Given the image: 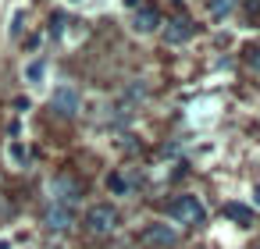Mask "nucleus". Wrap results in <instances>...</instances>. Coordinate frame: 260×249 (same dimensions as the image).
Listing matches in <instances>:
<instances>
[{
  "label": "nucleus",
  "mask_w": 260,
  "mask_h": 249,
  "mask_svg": "<svg viewBox=\"0 0 260 249\" xmlns=\"http://www.w3.org/2000/svg\"><path fill=\"white\" fill-rule=\"evenodd\" d=\"M43 224H47L50 231H68V228L75 224V217H72V210H68L64 203H50V206L43 210Z\"/></svg>",
  "instance_id": "5"
},
{
  "label": "nucleus",
  "mask_w": 260,
  "mask_h": 249,
  "mask_svg": "<svg viewBox=\"0 0 260 249\" xmlns=\"http://www.w3.org/2000/svg\"><path fill=\"white\" fill-rule=\"evenodd\" d=\"M79 103H82V96H79V89H75V86H68V82H64V86H57V89H54V96H50V107H54L61 118H75V114H79Z\"/></svg>",
  "instance_id": "2"
},
{
  "label": "nucleus",
  "mask_w": 260,
  "mask_h": 249,
  "mask_svg": "<svg viewBox=\"0 0 260 249\" xmlns=\"http://www.w3.org/2000/svg\"><path fill=\"white\" fill-rule=\"evenodd\" d=\"M232 8H235V0H207V11H210L214 18H224Z\"/></svg>",
  "instance_id": "9"
},
{
  "label": "nucleus",
  "mask_w": 260,
  "mask_h": 249,
  "mask_svg": "<svg viewBox=\"0 0 260 249\" xmlns=\"http://www.w3.org/2000/svg\"><path fill=\"white\" fill-rule=\"evenodd\" d=\"M118 210L111 206V203H96L89 214H86V231L89 235H96V238H107V235H114V228H118Z\"/></svg>",
  "instance_id": "1"
},
{
  "label": "nucleus",
  "mask_w": 260,
  "mask_h": 249,
  "mask_svg": "<svg viewBox=\"0 0 260 249\" xmlns=\"http://www.w3.org/2000/svg\"><path fill=\"white\" fill-rule=\"evenodd\" d=\"M253 196H256V206H260V185H256V192H253Z\"/></svg>",
  "instance_id": "15"
},
{
  "label": "nucleus",
  "mask_w": 260,
  "mask_h": 249,
  "mask_svg": "<svg viewBox=\"0 0 260 249\" xmlns=\"http://www.w3.org/2000/svg\"><path fill=\"white\" fill-rule=\"evenodd\" d=\"M146 242H153V245H171V242H175V231H168V228H150V231H146Z\"/></svg>",
  "instance_id": "8"
},
{
  "label": "nucleus",
  "mask_w": 260,
  "mask_h": 249,
  "mask_svg": "<svg viewBox=\"0 0 260 249\" xmlns=\"http://www.w3.org/2000/svg\"><path fill=\"white\" fill-rule=\"evenodd\" d=\"M224 214H228L232 221H242V224H249V221H253V217H249V210H246V206H239V203H228V206H224Z\"/></svg>",
  "instance_id": "10"
},
{
  "label": "nucleus",
  "mask_w": 260,
  "mask_h": 249,
  "mask_svg": "<svg viewBox=\"0 0 260 249\" xmlns=\"http://www.w3.org/2000/svg\"><path fill=\"white\" fill-rule=\"evenodd\" d=\"M132 25H136V32H153V29L160 25L157 8H139V11H136V18H132Z\"/></svg>",
  "instance_id": "7"
},
{
  "label": "nucleus",
  "mask_w": 260,
  "mask_h": 249,
  "mask_svg": "<svg viewBox=\"0 0 260 249\" xmlns=\"http://www.w3.org/2000/svg\"><path fill=\"white\" fill-rule=\"evenodd\" d=\"M43 75H47V68H43V61H32V64L25 68V79H29V82H40Z\"/></svg>",
  "instance_id": "11"
},
{
  "label": "nucleus",
  "mask_w": 260,
  "mask_h": 249,
  "mask_svg": "<svg viewBox=\"0 0 260 249\" xmlns=\"http://www.w3.org/2000/svg\"><path fill=\"white\" fill-rule=\"evenodd\" d=\"M192 32H196V29H192V22H189V18H175V22H168L164 40L178 47V43H189V40H192Z\"/></svg>",
  "instance_id": "6"
},
{
  "label": "nucleus",
  "mask_w": 260,
  "mask_h": 249,
  "mask_svg": "<svg viewBox=\"0 0 260 249\" xmlns=\"http://www.w3.org/2000/svg\"><path fill=\"white\" fill-rule=\"evenodd\" d=\"M8 153H11V160H15V164H25V146H22V143H11V150H8Z\"/></svg>",
  "instance_id": "12"
},
{
  "label": "nucleus",
  "mask_w": 260,
  "mask_h": 249,
  "mask_svg": "<svg viewBox=\"0 0 260 249\" xmlns=\"http://www.w3.org/2000/svg\"><path fill=\"white\" fill-rule=\"evenodd\" d=\"M50 196H54V203H75L79 196H82V189H79V182L75 178H68V174H57L54 182H50Z\"/></svg>",
  "instance_id": "4"
},
{
  "label": "nucleus",
  "mask_w": 260,
  "mask_h": 249,
  "mask_svg": "<svg viewBox=\"0 0 260 249\" xmlns=\"http://www.w3.org/2000/svg\"><path fill=\"white\" fill-rule=\"evenodd\" d=\"M111 189H114V192H121V189H128V182H125L121 174H111Z\"/></svg>",
  "instance_id": "13"
},
{
  "label": "nucleus",
  "mask_w": 260,
  "mask_h": 249,
  "mask_svg": "<svg viewBox=\"0 0 260 249\" xmlns=\"http://www.w3.org/2000/svg\"><path fill=\"white\" fill-rule=\"evenodd\" d=\"M171 221H178V224H200V221H203V206H200V199H196V196H182V199H175V203H171Z\"/></svg>",
  "instance_id": "3"
},
{
  "label": "nucleus",
  "mask_w": 260,
  "mask_h": 249,
  "mask_svg": "<svg viewBox=\"0 0 260 249\" xmlns=\"http://www.w3.org/2000/svg\"><path fill=\"white\" fill-rule=\"evenodd\" d=\"M246 61H249V64H253V68H260V47H253V50H249V54H246Z\"/></svg>",
  "instance_id": "14"
}]
</instances>
